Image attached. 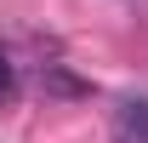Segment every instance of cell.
I'll return each mask as SVG.
<instances>
[{
    "label": "cell",
    "instance_id": "obj_2",
    "mask_svg": "<svg viewBox=\"0 0 148 143\" xmlns=\"http://www.w3.org/2000/svg\"><path fill=\"white\" fill-rule=\"evenodd\" d=\"M46 92H57V97H86V80H74L69 69H63V63H46Z\"/></svg>",
    "mask_w": 148,
    "mask_h": 143
},
{
    "label": "cell",
    "instance_id": "obj_1",
    "mask_svg": "<svg viewBox=\"0 0 148 143\" xmlns=\"http://www.w3.org/2000/svg\"><path fill=\"white\" fill-rule=\"evenodd\" d=\"M108 137L114 143H148V97H125L108 120Z\"/></svg>",
    "mask_w": 148,
    "mask_h": 143
},
{
    "label": "cell",
    "instance_id": "obj_3",
    "mask_svg": "<svg viewBox=\"0 0 148 143\" xmlns=\"http://www.w3.org/2000/svg\"><path fill=\"white\" fill-rule=\"evenodd\" d=\"M17 86H23V74H17V57L0 46V103H12V97H17Z\"/></svg>",
    "mask_w": 148,
    "mask_h": 143
}]
</instances>
